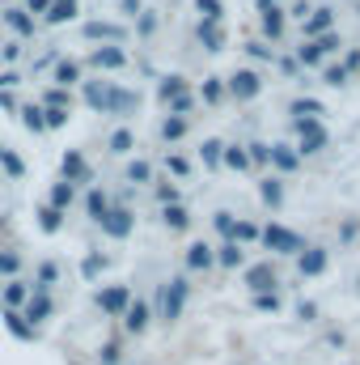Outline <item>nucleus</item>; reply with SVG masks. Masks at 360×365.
<instances>
[{"mask_svg":"<svg viewBox=\"0 0 360 365\" xmlns=\"http://www.w3.org/2000/svg\"><path fill=\"white\" fill-rule=\"evenodd\" d=\"M85 102L93 110H110V115H132L140 106V93L132 90H119L110 81H85Z\"/></svg>","mask_w":360,"mask_h":365,"instance_id":"1","label":"nucleus"},{"mask_svg":"<svg viewBox=\"0 0 360 365\" xmlns=\"http://www.w3.org/2000/svg\"><path fill=\"white\" fill-rule=\"evenodd\" d=\"M93 302H97V310H106V314H115V319H119V314L132 306V289H127V284H110V289H97V297H93Z\"/></svg>","mask_w":360,"mask_h":365,"instance_id":"2","label":"nucleus"},{"mask_svg":"<svg viewBox=\"0 0 360 365\" xmlns=\"http://www.w3.org/2000/svg\"><path fill=\"white\" fill-rule=\"evenodd\" d=\"M182 302H186V280L174 276L166 289H162V319H179L182 314Z\"/></svg>","mask_w":360,"mask_h":365,"instance_id":"3","label":"nucleus"},{"mask_svg":"<svg viewBox=\"0 0 360 365\" xmlns=\"http://www.w3.org/2000/svg\"><path fill=\"white\" fill-rule=\"evenodd\" d=\"M97 225H102V234H110V238H127V234H132V212H127L123 204H115V208H106V217H102Z\"/></svg>","mask_w":360,"mask_h":365,"instance_id":"4","label":"nucleus"},{"mask_svg":"<svg viewBox=\"0 0 360 365\" xmlns=\"http://www.w3.org/2000/svg\"><path fill=\"white\" fill-rule=\"evenodd\" d=\"M60 175H64V182H90V179H93L90 162H85L77 149H68V153H64V162H60Z\"/></svg>","mask_w":360,"mask_h":365,"instance_id":"5","label":"nucleus"},{"mask_svg":"<svg viewBox=\"0 0 360 365\" xmlns=\"http://www.w3.org/2000/svg\"><path fill=\"white\" fill-rule=\"evenodd\" d=\"M85 64H90V68H102V73H115V68L127 64V56H123V47H97V51H90Z\"/></svg>","mask_w":360,"mask_h":365,"instance_id":"6","label":"nucleus"},{"mask_svg":"<svg viewBox=\"0 0 360 365\" xmlns=\"http://www.w3.org/2000/svg\"><path fill=\"white\" fill-rule=\"evenodd\" d=\"M51 310H55V306H51V297H47V293H34V297L21 306V319L34 327V323H47V319H51Z\"/></svg>","mask_w":360,"mask_h":365,"instance_id":"7","label":"nucleus"},{"mask_svg":"<svg viewBox=\"0 0 360 365\" xmlns=\"http://www.w3.org/2000/svg\"><path fill=\"white\" fill-rule=\"evenodd\" d=\"M263 242H268L271 251H301V238L288 234V230H280V225H268L263 230Z\"/></svg>","mask_w":360,"mask_h":365,"instance_id":"8","label":"nucleus"},{"mask_svg":"<svg viewBox=\"0 0 360 365\" xmlns=\"http://www.w3.org/2000/svg\"><path fill=\"white\" fill-rule=\"evenodd\" d=\"M4 21H9V30H13L17 38H30V34H34V17H30L21 4H13V9L4 13Z\"/></svg>","mask_w":360,"mask_h":365,"instance_id":"9","label":"nucleus"},{"mask_svg":"<svg viewBox=\"0 0 360 365\" xmlns=\"http://www.w3.org/2000/svg\"><path fill=\"white\" fill-rule=\"evenodd\" d=\"M85 38H106V43H123V26H110V21H85Z\"/></svg>","mask_w":360,"mask_h":365,"instance_id":"10","label":"nucleus"},{"mask_svg":"<svg viewBox=\"0 0 360 365\" xmlns=\"http://www.w3.org/2000/svg\"><path fill=\"white\" fill-rule=\"evenodd\" d=\"M123 327H127V331H144V327H149V306H144V302H132V306L123 310Z\"/></svg>","mask_w":360,"mask_h":365,"instance_id":"11","label":"nucleus"},{"mask_svg":"<svg viewBox=\"0 0 360 365\" xmlns=\"http://www.w3.org/2000/svg\"><path fill=\"white\" fill-rule=\"evenodd\" d=\"M51 26H60V21H73L77 17V0H51V9L43 13Z\"/></svg>","mask_w":360,"mask_h":365,"instance_id":"12","label":"nucleus"},{"mask_svg":"<svg viewBox=\"0 0 360 365\" xmlns=\"http://www.w3.org/2000/svg\"><path fill=\"white\" fill-rule=\"evenodd\" d=\"M4 327H9V336H17V340H34V327L21 319V310H4Z\"/></svg>","mask_w":360,"mask_h":365,"instance_id":"13","label":"nucleus"},{"mask_svg":"<svg viewBox=\"0 0 360 365\" xmlns=\"http://www.w3.org/2000/svg\"><path fill=\"white\" fill-rule=\"evenodd\" d=\"M26 302H30V289H26L21 280H9V284H4V306H9V310H21Z\"/></svg>","mask_w":360,"mask_h":365,"instance_id":"14","label":"nucleus"},{"mask_svg":"<svg viewBox=\"0 0 360 365\" xmlns=\"http://www.w3.org/2000/svg\"><path fill=\"white\" fill-rule=\"evenodd\" d=\"M229 90L238 93V98H255V93H259V77H255V73H233Z\"/></svg>","mask_w":360,"mask_h":365,"instance_id":"15","label":"nucleus"},{"mask_svg":"<svg viewBox=\"0 0 360 365\" xmlns=\"http://www.w3.org/2000/svg\"><path fill=\"white\" fill-rule=\"evenodd\" d=\"M246 284H250V289H259V293H268V284H275V272H271V264H259V268H250V272H246Z\"/></svg>","mask_w":360,"mask_h":365,"instance_id":"16","label":"nucleus"},{"mask_svg":"<svg viewBox=\"0 0 360 365\" xmlns=\"http://www.w3.org/2000/svg\"><path fill=\"white\" fill-rule=\"evenodd\" d=\"M77 77H81V68H77L73 60H60V64H55V90H68V86H77Z\"/></svg>","mask_w":360,"mask_h":365,"instance_id":"17","label":"nucleus"},{"mask_svg":"<svg viewBox=\"0 0 360 365\" xmlns=\"http://www.w3.org/2000/svg\"><path fill=\"white\" fill-rule=\"evenodd\" d=\"M331 21H335V13H331V9H314V17H305V34L314 38V34H322Z\"/></svg>","mask_w":360,"mask_h":365,"instance_id":"18","label":"nucleus"},{"mask_svg":"<svg viewBox=\"0 0 360 365\" xmlns=\"http://www.w3.org/2000/svg\"><path fill=\"white\" fill-rule=\"evenodd\" d=\"M60 225H64V212H55L51 204H43V208H38V230H43V234H55Z\"/></svg>","mask_w":360,"mask_h":365,"instance_id":"19","label":"nucleus"},{"mask_svg":"<svg viewBox=\"0 0 360 365\" xmlns=\"http://www.w3.org/2000/svg\"><path fill=\"white\" fill-rule=\"evenodd\" d=\"M55 280H60V264H51V259H47V264H38V280H34V289H38V293H47Z\"/></svg>","mask_w":360,"mask_h":365,"instance_id":"20","label":"nucleus"},{"mask_svg":"<svg viewBox=\"0 0 360 365\" xmlns=\"http://www.w3.org/2000/svg\"><path fill=\"white\" fill-rule=\"evenodd\" d=\"M17 115H21V123H26L30 132H47V123H43V106H21Z\"/></svg>","mask_w":360,"mask_h":365,"instance_id":"21","label":"nucleus"},{"mask_svg":"<svg viewBox=\"0 0 360 365\" xmlns=\"http://www.w3.org/2000/svg\"><path fill=\"white\" fill-rule=\"evenodd\" d=\"M68 204H73V182H55V187H51V208L64 212Z\"/></svg>","mask_w":360,"mask_h":365,"instance_id":"22","label":"nucleus"},{"mask_svg":"<svg viewBox=\"0 0 360 365\" xmlns=\"http://www.w3.org/2000/svg\"><path fill=\"white\" fill-rule=\"evenodd\" d=\"M208 264H212V251H208L203 242H195V247L186 251V268H195V272H199V268H208Z\"/></svg>","mask_w":360,"mask_h":365,"instance_id":"23","label":"nucleus"},{"mask_svg":"<svg viewBox=\"0 0 360 365\" xmlns=\"http://www.w3.org/2000/svg\"><path fill=\"white\" fill-rule=\"evenodd\" d=\"M322 268H327V251H305V255H301V272L318 276Z\"/></svg>","mask_w":360,"mask_h":365,"instance_id":"24","label":"nucleus"},{"mask_svg":"<svg viewBox=\"0 0 360 365\" xmlns=\"http://www.w3.org/2000/svg\"><path fill=\"white\" fill-rule=\"evenodd\" d=\"M85 208H90V217H93V221H102V217H106V208H110V204H106V195H102V191H97V187H93L90 195H85Z\"/></svg>","mask_w":360,"mask_h":365,"instance_id":"25","label":"nucleus"},{"mask_svg":"<svg viewBox=\"0 0 360 365\" xmlns=\"http://www.w3.org/2000/svg\"><path fill=\"white\" fill-rule=\"evenodd\" d=\"M17 272H21V255L17 251H0V276H13L17 280Z\"/></svg>","mask_w":360,"mask_h":365,"instance_id":"26","label":"nucleus"},{"mask_svg":"<svg viewBox=\"0 0 360 365\" xmlns=\"http://www.w3.org/2000/svg\"><path fill=\"white\" fill-rule=\"evenodd\" d=\"M0 166H4V170H9L13 179H21V175H26V162H21V158H17L13 149H4V153H0Z\"/></svg>","mask_w":360,"mask_h":365,"instance_id":"27","label":"nucleus"},{"mask_svg":"<svg viewBox=\"0 0 360 365\" xmlns=\"http://www.w3.org/2000/svg\"><path fill=\"white\" fill-rule=\"evenodd\" d=\"M166 225H170V230H186V225H191V217H186L182 204H170V208H166Z\"/></svg>","mask_w":360,"mask_h":365,"instance_id":"28","label":"nucleus"},{"mask_svg":"<svg viewBox=\"0 0 360 365\" xmlns=\"http://www.w3.org/2000/svg\"><path fill=\"white\" fill-rule=\"evenodd\" d=\"M271 162H275L280 170H297V153H288L284 145H275V149H271Z\"/></svg>","mask_w":360,"mask_h":365,"instance_id":"29","label":"nucleus"},{"mask_svg":"<svg viewBox=\"0 0 360 365\" xmlns=\"http://www.w3.org/2000/svg\"><path fill=\"white\" fill-rule=\"evenodd\" d=\"M199 38H203V43H208V47H212V51H216V47H221V38H225V34H221V30H216V21H203V26H199Z\"/></svg>","mask_w":360,"mask_h":365,"instance_id":"30","label":"nucleus"},{"mask_svg":"<svg viewBox=\"0 0 360 365\" xmlns=\"http://www.w3.org/2000/svg\"><path fill=\"white\" fill-rule=\"evenodd\" d=\"M221 264H225V268H238V264H242V247H238V242H225V247H221Z\"/></svg>","mask_w":360,"mask_h":365,"instance_id":"31","label":"nucleus"},{"mask_svg":"<svg viewBox=\"0 0 360 365\" xmlns=\"http://www.w3.org/2000/svg\"><path fill=\"white\" fill-rule=\"evenodd\" d=\"M263 30H268L271 38L284 30V21H280V9H275V4H271V9H263Z\"/></svg>","mask_w":360,"mask_h":365,"instance_id":"32","label":"nucleus"},{"mask_svg":"<svg viewBox=\"0 0 360 365\" xmlns=\"http://www.w3.org/2000/svg\"><path fill=\"white\" fill-rule=\"evenodd\" d=\"M182 86H186V81H182V77H166V81H162V102H170V98H179L182 93Z\"/></svg>","mask_w":360,"mask_h":365,"instance_id":"33","label":"nucleus"},{"mask_svg":"<svg viewBox=\"0 0 360 365\" xmlns=\"http://www.w3.org/2000/svg\"><path fill=\"white\" fill-rule=\"evenodd\" d=\"M182 132H186V119H179V115H174V119H166V123H162V136H166V140H179Z\"/></svg>","mask_w":360,"mask_h":365,"instance_id":"34","label":"nucleus"},{"mask_svg":"<svg viewBox=\"0 0 360 365\" xmlns=\"http://www.w3.org/2000/svg\"><path fill=\"white\" fill-rule=\"evenodd\" d=\"M127 179L132 182H149L153 179V166H149V162H132V166H127Z\"/></svg>","mask_w":360,"mask_h":365,"instance_id":"35","label":"nucleus"},{"mask_svg":"<svg viewBox=\"0 0 360 365\" xmlns=\"http://www.w3.org/2000/svg\"><path fill=\"white\" fill-rule=\"evenodd\" d=\"M127 149H132V132H127V128H119V132L110 136V153H127Z\"/></svg>","mask_w":360,"mask_h":365,"instance_id":"36","label":"nucleus"},{"mask_svg":"<svg viewBox=\"0 0 360 365\" xmlns=\"http://www.w3.org/2000/svg\"><path fill=\"white\" fill-rule=\"evenodd\" d=\"M43 102H47V110H64L68 106V90H47Z\"/></svg>","mask_w":360,"mask_h":365,"instance_id":"37","label":"nucleus"},{"mask_svg":"<svg viewBox=\"0 0 360 365\" xmlns=\"http://www.w3.org/2000/svg\"><path fill=\"white\" fill-rule=\"evenodd\" d=\"M221 158H225V162H229L233 170H246V162H250V158H246L242 149H221Z\"/></svg>","mask_w":360,"mask_h":365,"instance_id":"38","label":"nucleus"},{"mask_svg":"<svg viewBox=\"0 0 360 365\" xmlns=\"http://www.w3.org/2000/svg\"><path fill=\"white\" fill-rule=\"evenodd\" d=\"M233 238H238V242H255V238H259V230H255L250 221H238V225H233Z\"/></svg>","mask_w":360,"mask_h":365,"instance_id":"39","label":"nucleus"},{"mask_svg":"<svg viewBox=\"0 0 360 365\" xmlns=\"http://www.w3.org/2000/svg\"><path fill=\"white\" fill-rule=\"evenodd\" d=\"M43 123H47V128H64V123H68V110H47V106H43Z\"/></svg>","mask_w":360,"mask_h":365,"instance_id":"40","label":"nucleus"},{"mask_svg":"<svg viewBox=\"0 0 360 365\" xmlns=\"http://www.w3.org/2000/svg\"><path fill=\"white\" fill-rule=\"evenodd\" d=\"M259 191H263V200H268V204H280V200H284V191H280V182H275V179H268Z\"/></svg>","mask_w":360,"mask_h":365,"instance_id":"41","label":"nucleus"},{"mask_svg":"<svg viewBox=\"0 0 360 365\" xmlns=\"http://www.w3.org/2000/svg\"><path fill=\"white\" fill-rule=\"evenodd\" d=\"M221 149H225L221 140H208V145H203V162H208V166H216V162H221Z\"/></svg>","mask_w":360,"mask_h":365,"instance_id":"42","label":"nucleus"},{"mask_svg":"<svg viewBox=\"0 0 360 365\" xmlns=\"http://www.w3.org/2000/svg\"><path fill=\"white\" fill-rule=\"evenodd\" d=\"M170 110H174L179 119H186V110H191V93H179V98H170Z\"/></svg>","mask_w":360,"mask_h":365,"instance_id":"43","label":"nucleus"},{"mask_svg":"<svg viewBox=\"0 0 360 365\" xmlns=\"http://www.w3.org/2000/svg\"><path fill=\"white\" fill-rule=\"evenodd\" d=\"M166 166H170V175H186V170H191V162H186V158H179V153H174V158H166Z\"/></svg>","mask_w":360,"mask_h":365,"instance_id":"44","label":"nucleus"},{"mask_svg":"<svg viewBox=\"0 0 360 365\" xmlns=\"http://www.w3.org/2000/svg\"><path fill=\"white\" fill-rule=\"evenodd\" d=\"M318 60H322V47H318V43L301 47V64H318Z\"/></svg>","mask_w":360,"mask_h":365,"instance_id":"45","label":"nucleus"},{"mask_svg":"<svg viewBox=\"0 0 360 365\" xmlns=\"http://www.w3.org/2000/svg\"><path fill=\"white\" fill-rule=\"evenodd\" d=\"M322 81H327V86H344V81H348V68H344V64H339V68H327Z\"/></svg>","mask_w":360,"mask_h":365,"instance_id":"46","label":"nucleus"},{"mask_svg":"<svg viewBox=\"0 0 360 365\" xmlns=\"http://www.w3.org/2000/svg\"><path fill=\"white\" fill-rule=\"evenodd\" d=\"M199 13H203L208 21H216V17H221V0H199Z\"/></svg>","mask_w":360,"mask_h":365,"instance_id":"47","label":"nucleus"},{"mask_svg":"<svg viewBox=\"0 0 360 365\" xmlns=\"http://www.w3.org/2000/svg\"><path fill=\"white\" fill-rule=\"evenodd\" d=\"M102 268H106V259H102V255H90V259L81 264V272H85V276H97Z\"/></svg>","mask_w":360,"mask_h":365,"instance_id":"48","label":"nucleus"},{"mask_svg":"<svg viewBox=\"0 0 360 365\" xmlns=\"http://www.w3.org/2000/svg\"><path fill=\"white\" fill-rule=\"evenodd\" d=\"M157 200H162V204H166V208H170V204H174V200H179V191H174V187H170V182H162V187H157Z\"/></svg>","mask_w":360,"mask_h":365,"instance_id":"49","label":"nucleus"},{"mask_svg":"<svg viewBox=\"0 0 360 365\" xmlns=\"http://www.w3.org/2000/svg\"><path fill=\"white\" fill-rule=\"evenodd\" d=\"M233 225H238V221H233L229 212H216V230H221V234H229V238H233Z\"/></svg>","mask_w":360,"mask_h":365,"instance_id":"50","label":"nucleus"},{"mask_svg":"<svg viewBox=\"0 0 360 365\" xmlns=\"http://www.w3.org/2000/svg\"><path fill=\"white\" fill-rule=\"evenodd\" d=\"M255 306H259V310H275V306H280V297H275V293H259V297H255Z\"/></svg>","mask_w":360,"mask_h":365,"instance_id":"51","label":"nucleus"},{"mask_svg":"<svg viewBox=\"0 0 360 365\" xmlns=\"http://www.w3.org/2000/svg\"><path fill=\"white\" fill-rule=\"evenodd\" d=\"M119 353H123L119 344H106V349H102V365H115L119 361Z\"/></svg>","mask_w":360,"mask_h":365,"instance_id":"52","label":"nucleus"},{"mask_svg":"<svg viewBox=\"0 0 360 365\" xmlns=\"http://www.w3.org/2000/svg\"><path fill=\"white\" fill-rule=\"evenodd\" d=\"M136 30H140V34H153V30H157V17H153V13H144V17H140V26H136Z\"/></svg>","mask_w":360,"mask_h":365,"instance_id":"53","label":"nucleus"},{"mask_svg":"<svg viewBox=\"0 0 360 365\" xmlns=\"http://www.w3.org/2000/svg\"><path fill=\"white\" fill-rule=\"evenodd\" d=\"M47 9H51V0H26V13H38V17H43Z\"/></svg>","mask_w":360,"mask_h":365,"instance_id":"54","label":"nucleus"},{"mask_svg":"<svg viewBox=\"0 0 360 365\" xmlns=\"http://www.w3.org/2000/svg\"><path fill=\"white\" fill-rule=\"evenodd\" d=\"M246 158H255V162H268L271 149H268V145H250V153H246Z\"/></svg>","mask_w":360,"mask_h":365,"instance_id":"55","label":"nucleus"},{"mask_svg":"<svg viewBox=\"0 0 360 365\" xmlns=\"http://www.w3.org/2000/svg\"><path fill=\"white\" fill-rule=\"evenodd\" d=\"M203 98H208V102H216V98H221V86H216V81H208V86H203Z\"/></svg>","mask_w":360,"mask_h":365,"instance_id":"56","label":"nucleus"},{"mask_svg":"<svg viewBox=\"0 0 360 365\" xmlns=\"http://www.w3.org/2000/svg\"><path fill=\"white\" fill-rule=\"evenodd\" d=\"M119 4H123V13H136L140 9V0H119Z\"/></svg>","mask_w":360,"mask_h":365,"instance_id":"57","label":"nucleus"},{"mask_svg":"<svg viewBox=\"0 0 360 365\" xmlns=\"http://www.w3.org/2000/svg\"><path fill=\"white\" fill-rule=\"evenodd\" d=\"M0 153H4V145H0Z\"/></svg>","mask_w":360,"mask_h":365,"instance_id":"58","label":"nucleus"},{"mask_svg":"<svg viewBox=\"0 0 360 365\" xmlns=\"http://www.w3.org/2000/svg\"><path fill=\"white\" fill-rule=\"evenodd\" d=\"M17 4H21V0H17Z\"/></svg>","mask_w":360,"mask_h":365,"instance_id":"59","label":"nucleus"}]
</instances>
